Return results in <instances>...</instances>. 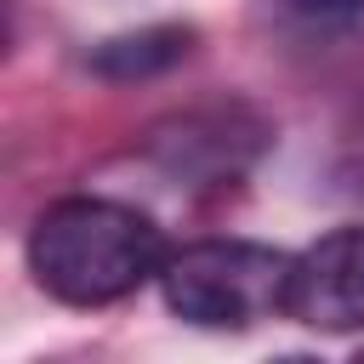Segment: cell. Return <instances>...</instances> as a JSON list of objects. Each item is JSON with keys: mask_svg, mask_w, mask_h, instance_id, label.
<instances>
[{"mask_svg": "<svg viewBox=\"0 0 364 364\" xmlns=\"http://www.w3.org/2000/svg\"><path fill=\"white\" fill-rule=\"evenodd\" d=\"M165 233L148 210L74 193L34 216L28 228V273L63 307H108L159 279Z\"/></svg>", "mask_w": 364, "mask_h": 364, "instance_id": "obj_1", "label": "cell"}, {"mask_svg": "<svg viewBox=\"0 0 364 364\" xmlns=\"http://www.w3.org/2000/svg\"><path fill=\"white\" fill-rule=\"evenodd\" d=\"M290 256L256 239H193L165 256L159 296L193 330H250L284 313Z\"/></svg>", "mask_w": 364, "mask_h": 364, "instance_id": "obj_2", "label": "cell"}, {"mask_svg": "<svg viewBox=\"0 0 364 364\" xmlns=\"http://www.w3.org/2000/svg\"><path fill=\"white\" fill-rule=\"evenodd\" d=\"M284 318L324 336L364 324V228H330L301 256H290Z\"/></svg>", "mask_w": 364, "mask_h": 364, "instance_id": "obj_3", "label": "cell"}, {"mask_svg": "<svg viewBox=\"0 0 364 364\" xmlns=\"http://www.w3.org/2000/svg\"><path fill=\"white\" fill-rule=\"evenodd\" d=\"M267 142V125L250 119L245 108H210V114H182L171 119V131H154V159L171 176H233L239 165L256 159V148Z\"/></svg>", "mask_w": 364, "mask_h": 364, "instance_id": "obj_4", "label": "cell"}, {"mask_svg": "<svg viewBox=\"0 0 364 364\" xmlns=\"http://www.w3.org/2000/svg\"><path fill=\"white\" fill-rule=\"evenodd\" d=\"M193 28L188 23H148V28H125V34H108L85 51V68L108 85H136V80H159L171 74L188 51H193Z\"/></svg>", "mask_w": 364, "mask_h": 364, "instance_id": "obj_5", "label": "cell"}, {"mask_svg": "<svg viewBox=\"0 0 364 364\" xmlns=\"http://www.w3.org/2000/svg\"><path fill=\"white\" fill-rule=\"evenodd\" d=\"M279 6L307 17V23H353V17H364V0H279Z\"/></svg>", "mask_w": 364, "mask_h": 364, "instance_id": "obj_6", "label": "cell"}]
</instances>
